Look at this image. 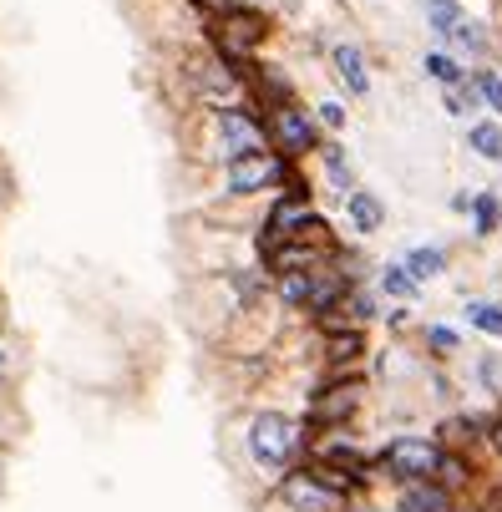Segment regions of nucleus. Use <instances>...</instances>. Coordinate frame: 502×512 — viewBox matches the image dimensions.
Wrapping results in <instances>:
<instances>
[{
    "label": "nucleus",
    "instance_id": "19",
    "mask_svg": "<svg viewBox=\"0 0 502 512\" xmlns=\"http://www.w3.org/2000/svg\"><path fill=\"white\" fill-rule=\"evenodd\" d=\"M426 21H432L437 36H452V26L462 21V6L457 0H426Z\"/></svg>",
    "mask_w": 502,
    "mask_h": 512
},
{
    "label": "nucleus",
    "instance_id": "17",
    "mask_svg": "<svg viewBox=\"0 0 502 512\" xmlns=\"http://www.w3.org/2000/svg\"><path fill=\"white\" fill-rule=\"evenodd\" d=\"M426 77H437V82H442V87L452 92V87H462V82H467V71H462V66L452 61V56L432 51V56H426Z\"/></svg>",
    "mask_w": 502,
    "mask_h": 512
},
{
    "label": "nucleus",
    "instance_id": "4",
    "mask_svg": "<svg viewBox=\"0 0 502 512\" xmlns=\"http://www.w3.org/2000/svg\"><path fill=\"white\" fill-rule=\"evenodd\" d=\"M361 401H366V381H361V376H340V381H330V386L310 401V426L340 431L355 411H361Z\"/></svg>",
    "mask_w": 502,
    "mask_h": 512
},
{
    "label": "nucleus",
    "instance_id": "23",
    "mask_svg": "<svg viewBox=\"0 0 502 512\" xmlns=\"http://www.w3.org/2000/svg\"><path fill=\"white\" fill-rule=\"evenodd\" d=\"M472 82H477L482 102H487L492 112H502V77H497V71H472Z\"/></svg>",
    "mask_w": 502,
    "mask_h": 512
},
{
    "label": "nucleus",
    "instance_id": "9",
    "mask_svg": "<svg viewBox=\"0 0 502 512\" xmlns=\"http://www.w3.org/2000/svg\"><path fill=\"white\" fill-rule=\"evenodd\" d=\"M284 173H290V163L279 153H249V158L229 163V193H264V188L284 183Z\"/></svg>",
    "mask_w": 502,
    "mask_h": 512
},
{
    "label": "nucleus",
    "instance_id": "15",
    "mask_svg": "<svg viewBox=\"0 0 502 512\" xmlns=\"http://www.w3.org/2000/svg\"><path fill=\"white\" fill-rule=\"evenodd\" d=\"M467 148L487 163H502V127L497 122H472L467 127Z\"/></svg>",
    "mask_w": 502,
    "mask_h": 512
},
{
    "label": "nucleus",
    "instance_id": "22",
    "mask_svg": "<svg viewBox=\"0 0 502 512\" xmlns=\"http://www.w3.org/2000/svg\"><path fill=\"white\" fill-rule=\"evenodd\" d=\"M279 295H284V305H310V274H279Z\"/></svg>",
    "mask_w": 502,
    "mask_h": 512
},
{
    "label": "nucleus",
    "instance_id": "10",
    "mask_svg": "<svg viewBox=\"0 0 502 512\" xmlns=\"http://www.w3.org/2000/svg\"><path fill=\"white\" fill-rule=\"evenodd\" d=\"M396 512H457V497L442 482H411L396 492Z\"/></svg>",
    "mask_w": 502,
    "mask_h": 512
},
{
    "label": "nucleus",
    "instance_id": "14",
    "mask_svg": "<svg viewBox=\"0 0 502 512\" xmlns=\"http://www.w3.org/2000/svg\"><path fill=\"white\" fill-rule=\"evenodd\" d=\"M472 477H477V472H472V457H467V452H447V447H442V467H437V482H442V487H447V492L457 497L462 487H472Z\"/></svg>",
    "mask_w": 502,
    "mask_h": 512
},
{
    "label": "nucleus",
    "instance_id": "6",
    "mask_svg": "<svg viewBox=\"0 0 502 512\" xmlns=\"http://www.w3.org/2000/svg\"><path fill=\"white\" fill-rule=\"evenodd\" d=\"M264 36H269V21L259 11H249V6L234 11V16H224V21H213V41H219V51L229 61H249L264 46Z\"/></svg>",
    "mask_w": 502,
    "mask_h": 512
},
{
    "label": "nucleus",
    "instance_id": "32",
    "mask_svg": "<svg viewBox=\"0 0 502 512\" xmlns=\"http://www.w3.org/2000/svg\"><path fill=\"white\" fill-rule=\"evenodd\" d=\"M492 512H502V497H497V507H492Z\"/></svg>",
    "mask_w": 502,
    "mask_h": 512
},
{
    "label": "nucleus",
    "instance_id": "16",
    "mask_svg": "<svg viewBox=\"0 0 502 512\" xmlns=\"http://www.w3.org/2000/svg\"><path fill=\"white\" fill-rule=\"evenodd\" d=\"M401 264H406V274H411L416 284H426V279H437V274L447 269V254H442V249H411Z\"/></svg>",
    "mask_w": 502,
    "mask_h": 512
},
{
    "label": "nucleus",
    "instance_id": "25",
    "mask_svg": "<svg viewBox=\"0 0 502 512\" xmlns=\"http://www.w3.org/2000/svg\"><path fill=\"white\" fill-rule=\"evenodd\" d=\"M477 376H482V386H487L492 396H502V355H482V360H477Z\"/></svg>",
    "mask_w": 502,
    "mask_h": 512
},
{
    "label": "nucleus",
    "instance_id": "3",
    "mask_svg": "<svg viewBox=\"0 0 502 512\" xmlns=\"http://www.w3.org/2000/svg\"><path fill=\"white\" fill-rule=\"evenodd\" d=\"M269 137H274V148H279V158H284V163H300L305 153H315V148H320V132H315L310 112H305V107H295V102H284V107H274V112H269Z\"/></svg>",
    "mask_w": 502,
    "mask_h": 512
},
{
    "label": "nucleus",
    "instance_id": "24",
    "mask_svg": "<svg viewBox=\"0 0 502 512\" xmlns=\"http://www.w3.org/2000/svg\"><path fill=\"white\" fill-rule=\"evenodd\" d=\"M472 213H477V234H492V229H497V213H502V208H497V198H492V193H477Z\"/></svg>",
    "mask_w": 502,
    "mask_h": 512
},
{
    "label": "nucleus",
    "instance_id": "1",
    "mask_svg": "<svg viewBox=\"0 0 502 512\" xmlns=\"http://www.w3.org/2000/svg\"><path fill=\"white\" fill-rule=\"evenodd\" d=\"M300 452H310V426L284 416V411H259L249 421V457L269 472H295Z\"/></svg>",
    "mask_w": 502,
    "mask_h": 512
},
{
    "label": "nucleus",
    "instance_id": "11",
    "mask_svg": "<svg viewBox=\"0 0 502 512\" xmlns=\"http://www.w3.org/2000/svg\"><path fill=\"white\" fill-rule=\"evenodd\" d=\"M361 355H366V330H335V335H325V365H330V371H350Z\"/></svg>",
    "mask_w": 502,
    "mask_h": 512
},
{
    "label": "nucleus",
    "instance_id": "13",
    "mask_svg": "<svg viewBox=\"0 0 502 512\" xmlns=\"http://www.w3.org/2000/svg\"><path fill=\"white\" fill-rule=\"evenodd\" d=\"M345 208H350V224L361 229V234H376V229L386 224V208H381V198H376V193H366V188H355V193L345 198Z\"/></svg>",
    "mask_w": 502,
    "mask_h": 512
},
{
    "label": "nucleus",
    "instance_id": "20",
    "mask_svg": "<svg viewBox=\"0 0 502 512\" xmlns=\"http://www.w3.org/2000/svg\"><path fill=\"white\" fill-rule=\"evenodd\" d=\"M447 41H452V46H462L467 56H482V51H487V36H482V26H477V21H467V16L452 26V36H447Z\"/></svg>",
    "mask_w": 502,
    "mask_h": 512
},
{
    "label": "nucleus",
    "instance_id": "29",
    "mask_svg": "<svg viewBox=\"0 0 502 512\" xmlns=\"http://www.w3.org/2000/svg\"><path fill=\"white\" fill-rule=\"evenodd\" d=\"M320 122H325V127H345V107H340V102H325V107H320Z\"/></svg>",
    "mask_w": 502,
    "mask_h": 512
},
{
    "label": "nucleus",
    "instance_id": "5",
    "mask_svg": "<svg viewBox=\"0 0 502 512\" xmlns=\"http://www.w3.org/2000/svg\"><path fill=\"white\" fill-rule=\"evenodd\" d=\"M279 497H284V507H290V512H345V507H350V502H345L335 487H325L310 467L284 472V477H279Z\"/></svg>",
    "mask_w": 502,
    "mask_h": 512
},
{
    "label": "nucleus",
    "instance_id": "7",
    "mask_svg": "<svg viewBox=\"0 0 502 512\" xmlns=\"http://www.w3.org/2000/svg\"><path fill=\"white\" fill-rule=\"evenodd\" d=\"M310 224H315L310 198H290V193H284V198L274 203V213H269L264 234H259V249H264V254H274L279 244H295V239H305V229H310Z\"/></svg>",
    "mask_w": 502,
    "mask_h": 512
},
{
    "label": "nucleus",
    "instance_id": "21",
    "mask_svg": "<svg viewBox=\"0 0 502 512\" xmlns=\"http://www.w3.org/2000/svg\"><path fill=\"white\" fill-rule=\"evenodd\" d=\"M467 325L502 340V300H497V305H467Z\"/></svg>",
    "mask_w": 502,
    "mask_h": 512
},
{
    "label": "nucleus",
    "instance_id": "27",
    "mask_svg": "<svg viewBox=\"0 0 502 512\" xmlns=\"http://www.w3.org/2000/svg\"><path fill=\"white\" fill-rule=\"evenodd\" d=\"M426 345H432V350H457V330H447V325H432V330H426Z\"/></svg>",
    "mask_w": 502,
    "mask_h": 512
},
{
    "label": "nucleus",
    "instance_id": "28",
    "mask_svg": "<svg viewBox=\"0 0 502 512\" xmlns=\"http://www.w3.org/2000/svg\"><path fill=\"white\" fill-rule=\"evenodd\" d=\"M198 6H208L213 16H219V21H224V16H234V11H244V0H198Z\"/></svg>",
    "mask_w": 502,
    "mask_h": 512
},
{
    "label": "nucleus",
    "instance_id": "18",
    "mask_svg": "<svg viewBox=\"0 0 502 512\" xmlns=\"http://www.w3.org/2000/svg\"><path fill=\"white\" fill-rule=\"evenodd\" d=\"M381 289H386V295H396V300H416V279L406 274V264H386L381 269Z\"/></svg>",
    "mask_w": 502,
    "mask_h": 512
},
{
    "label": "nucleus",
    "instance_id": "26",
    "mask_svg": "<svg viewBox=\"0 0 502 512\" xmlns=\"http://www.w3.org/2000/svg\"><path fill=\"white\" fill-rule=\"evenodd\" d=\"M325 153V168H330V178H335V188H345V193H355L350 188V168H345V158H340V148H320Z\"/></svg>",
    "mask_w": 502,
    "mask_h": 512
},
{
    "label": "nucleus",
    "instance_id": "12",
    "mask_svg": "<svg viewBox=\"0 0 502 512\" xmlns=\"http://www.w3.org/2000/svg\"><path fill=\"white\" fill-rule=\"evenodd\" d=\"M335 71H340V82H345L355 97H366V92H371V71H366L361 46H335Z\"/></svg>",
    "mask_w": 502,
    "mask_h": 512
},
{
    "label": "nucleus",
    "instance_id": "31",
    "mask_svg": "<svg viewBox=\"0 0 502 512\" xmlns=\"http://www.w3.org/2000/svg\"><path fill=\"white\" fill-rule=\"evenodd\" d=\"M6 376H11V350L0 345V381H6Z\"/></svg>",
    "mask_w": 502,
    "mask_h": 512
},
{
    "label": "nucleus",
    "instance_id": "2",
    "mask_svg": "<svg viewBox=\"0 0 502 512\" xmlns=\"http://www.w3.org/2000/svg\"><path fill=\"white\" fill-rule=\"evenodd\" d=\"M437 467H442V442L437 436H391L376 457V472H386L396 487H411V482H437Z\"/></svg>",
    "mask_w": 502,
    "mask_h": 512
},
{
    "label": "nucleus",
    "instance_id": "30",
    "mask_svg": "<svg viewBox=\"0 0 502 512\" xmlns=\"http://www.w3.org/2000/svg\"><path fill=\"white\" fill-rule=\"evenodd\" d=\"M487 447L497 452V462H502V416H492V431H487Z\"/></svg>",
    "mask_w": 502,
    "mask_h": 512
},
{
    "label": "nucleus",
    "instance_id": "8",
    "mask_svg": "<svg viewBox=\"0 0 502 512\" xmlns=\"http://www.w3.org/2000/svg\"><path fill=\"white\" fill-rule=\"evenodd\" d=\"M219 132H224V158H229V163H239V158H249V153H269V148H264L269 127H264L259 117H249L244 107H224V112H219Z\"/></svg>",
    "mask_w": 502,
    "mask_h": 512
}]
</instances>
